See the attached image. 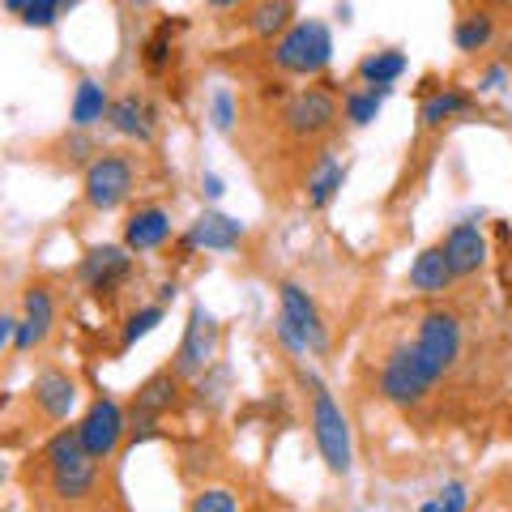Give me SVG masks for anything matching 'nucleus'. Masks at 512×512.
I'll list each match as a JSON object with an SVG mask.
<instances>
[{
    "instance_id": "f257e3e1",
    "label": "nucleus",
    "mask_w": 512,
    "mask_h": 512,
    "mask_svg": "<svg viewBox=\"0 0 512 512\" xmlns=\"http://www.w3.org/2000/svg\"><path fill=\"white\" fill-rule=\"evenodd\" d=\"M299 389L308 397V427H312V444L329 474L346 478L355 470V436H350L346 410L338 406V397L312 367H299Z\"/></svg>"
},
{
    "instance_id": "f03ea898",
    "label": "nucleus",
    "mask_w": 512,
    "mask_h": 512,
    "mask_svg": "<svg viewBox=\"0 0 512 512\" xmlns=\"http://www.w3.org/2000/svg\"><path fill=\"white\" fill-rule=\"evenodd\" d=\"M444 376L431 367L419 350H414V342L410 346H397L389 359L380 363V376H376V389H380V397L389 406H397V410H410V406H423L427 402V393L436 389Z\"/></svg>"
},
{
    "instance_id": "7ed1b4c3",
    "label": "nucleus",
    "mask_w": 512,
    "mask_h": 512,
    "mask_svg": "<svg viewBox=\"0 0 512 512\" xmlns=\"http://www.w3.org/2000/svg\"><path fill=\"white\" fill-rule=\"evenodd\" d=\"M137 188V163L133 154H120V150H103L94 154V163L82 171V201L90 210L111 214L133 197Z\"/></svg>"
},
{
    "instance_id": "20e7f679",
    "label": "nucleus",
    "mask_w": 512,
    "mask_h": 512,
    "mask_svg": "<svg viewBox=\"0 0 512 512\" xmlns=\"http://www.w3.org/2000/svg\"><path fill=\"white\" fill-rule=\"evenodd\" d=\"M329 60H333V35H329V26L316 22V18L295 22L286 35L274 39V64L282 73H291V77L325 73Z\"/></svg>"
},
{
    "instance_id": "39448f33",
    "label": "nucleus",
    "mask_w": 512,
    "mask_h": 512,
    "mask_svg": "<svg viewBox=\"0 0 512 512\" xmlns=\"http://www.w3.org/2000/svg\"><path fill=\"white\" fill-rule=\"evenodd\" d=\"M218 342H222V329H218L214 312L205 308V303H192L188 320H184V333H180V346H175V355H171V372L184 384H192L218 359Z\"/></svg>"
},
{
    "instance_id": "423d86ee",
    "label": "nucleus",
    "mask_w": 512,
    "mask_h": 512,
    "mask_svg": "<svg viewBox=\"0 0 512 512\" xmlns=\"http://www.w3.org/2000/svg\"><path fill=\"white\" fill-rule=\"evenodd\" d=\"M414 350L436 367L440 376H448L461 363V350H466V329H461V316L448 308H431L423 312L419 329H414Z\"/></svg>"
},
{
    "instance_id": "0eeeda50",
    "label": "nucleus",
    "mask_w": 512,
    "mask_h": 512,
    "mask_svg": "<svg viewBox=\"0 0 512 512\" xmlns=\"http://www.w3.org/2000/svg\"><path fill=\"white\" fill-rule=\"evenodd\" d=\"M77 436H82V448L94 461H111L128 440V410L116 397H94L86 414L77 419Z\"/></svg>"
},
{
    "instance_id": "6e6552de",
    "label": "nucleus",
    "mask_w": 512,
    "mask_h": 512,
    "mask_svg": "<svg viewBox=\"0 0 512 512\" xmlns=\"http://www.w3.org/2000/svg\"><path fill=\"white\" fill-rule=\"evenodd\" d=\"M338 94L325 90V86H308L291 94V103L282 107V128L291 133L295 141H312V137H325L333 124H338Z\"/></svg>"
},
{
    "instance_id": "1a4fd4ad",
    "label": "nucleus",
    "mask_w": 512,
    "mask_h": 512,
    "mask_svg": "<svg viewBox=\"0 0 512 512\" xmlns=\"http://www.w3.org/2000/svg\"><path fill=\"white\" fill-rule=\"evenodd\" d=\"M128 278H133V252L124 244H94L77 265V282L94 295H116Z\"/></svg>"
},
{
    "instance_id": "9d476101",
    "label": "nucleus",
    "mask_w": 512,
    "mask_h": 512,
    "mask_svg": "<svg viewBox=\"0 0 512 512\" xmlns=\"http://www.w3.org/2000/svg\"><path fill=\"white\" fill-rule=\"evenodd\" d=\"M56 329V295L47 282H30L22 291V316H18V333H13V350L30 355L39 350Z\"/></svg>"
},
{
    "instance_id": "9b49d317",
    "label": "nucleus",
    "mask_w": 512,
    "mask_h": 512,
    "mask_svg": "<svg viewBox=\"0 0 512 512\" xmlns=\"http://www.w3.org/2000/svg\"><path fill=\"white\" fill-rule=\"evenodd\" d=\"M278 312L291 320V325L303 333V342H308L312 355H329V325H325V312H320V303L303 291L299 282H278Z\"/></svg>"
},
{
    "instance_id": "f8f14e48",
    "label": "nucleus",
    "mask_w": 512,
    "mask_h": 512,
    "mask_svg": "<svg viewBox=\"0 0 512 512\" xmlns=\"http://www.w3.org/2000/svg\"><path fill=\"white\" fill-rule=\"evenodd\" d=\"M30 402H35V410L47 423H69V414L82 402V384L64 367H43L35 384H30Z\"/></svg>"
},
{
    "instance_id": "ddd939ff",
    "label": "nucleus",
    "mask_w": 512,
    "mask_h": 512,
    "mask_svg": "<svg viewBox=\"0 0 512 512\" xmlns=\"http://www.w3.org/2000/svg\"><path fill=\"white\" fill-rule=\"evenodd\" d=\"M107 128L124 141H137V146H150L154 133H158V107L137 90H124L111 99L107 111Z\"/></svg>"
},
{
    "instance_id": "4468645a",
    "label": "nucleus",
    "mask_w": 512,
    "mask_h": 512,
    "mask_svg": "<svg viewBox=\"0 0 512 512\" xmlns=\"http://www.w3.org/2000/svg\"><path fill=\"white\" fill-rule=\"evenodd\" d=\"M184 402V380L163 367V372H154L141 380V389L133 393V402H128V419H158L163 423L171 410H180Z\"/></svg>"
},
{
    "instance_id": "2eb2a0df",
    "label": "nucleus",
    "mask_w": 512,
    "mask_h": 512,
    "mask_svg": "<svg viewBox=\"0 0 512 512\" xmlns=\"http://www.w3.org/2000/svg\"><path fill=\"white\" fill-rule=\"evenodd\" d=\"M99 478H103V461L94 457H77L73 466L47 470V495L60 504H86L99 495Z\"/></svg>"
},
{
    "instance_id": "dca6fc26",
    "label": "nucleus",
    "mask_w": 512,
    "mask_h": 512,
    "mask_svg": "<svg viewBox=\"0 0 512 512\" xmlns=\"http://www.w3.org/2000/svg\"><path fill=\"white\" fill-rule=\"evenodd\" d=\"M440 248L457 278H474L478 269L491 261V244H487V235L478 231V222H457V227L440 239Z\"/></svg>"
},
{
    "instance_id": "f3484780",
    "label": "nucleus",
    "mask_w": 512,
    "mask_h": 512,
    "mask_svg": "<svg viewBox=\"0 0 512 512\" xmlns=\"http://www.w3.org/2000/svg\"><path fill=\"white\" fill-rule=\"evenodd\" d=\"M184 235L192 239V248H197V252H235L239 244H244L248 227L239 218L222 214V210H201L197 218L188 222Z\"/></svg>"
},
{
    "instance_id": "a211bd4d",
    "label": "nucleus",
    "mask_w": 512,
    "mask_h": 512,
    "mask_svg": "<svg viewBox=\"0 0 512 512\" xmlns=\"http://www.w3.org/2000/svg\"><path fill=\"white\" fill-rule=\"evenodd\" d=\"M171 235H175V227H171V214L163 210V205H141V210H133L124 222V248L133 256L167 248Z\"/></svg>"
},
{
    "instance_id": "6ab92c4d",
    "label": "nucleus",
    "mask_w": 512,
    "mask_h": 512,
    "mask_svg": "<svg viewBox=\"0 0 512 512\" xmlns=\"http://www.w3.org/2000/svg\"><path fill=\"white\" fill-rule=\"evenodd\" d=\"M453 282H457V274H453V265H448V256H444L440 244L423 248V252L410 261V269H406V286H410L414 295H427V299L444 295Z\"/></svg>"
},
{
    "instance_id": "aec40b11",
    "label": "nucleus",
    "mask_w": 512,
    "mask_h": 512,
    "mask_svg": "<svg viewBox=\"0 0 512 512\" xmlns=\"http://www.w3.org/2000/svg\"><path fill=\"white\" fill-rule=\"evenodd\" d=\"M342 184H346V163H338L329 150L316 154V163L308 167V188H303L308 210H329L333 197L342 192Z\"/></svg>"
},
{
    "instance_id": "412c9836",
    "label": "nucleus",
    "mask_w": 512,
    "mask_h": 512,
    "mask_svg": "<svg viewBox=\"0 0 512 512\" xmlns=\"http://www.w3.org/2000/svg\"><path fill=\"white\" fill-rule=\"evenodd\" d=\"M111 111V94L103 82H94V77H82V82L73 86V103H69V124L90 133L94 124H103Z\"/></svg>"
},
{
    "instance_id": "4be33fe9",
    "label": "nucleus",
    "mask_w": 512,
    "mask_h": 512,
    "mask_svg": "<svg viewBox=\"0 0 512 512\" xmlns=\"http://www.w3.org/2000/svg\"><path fill=\"white\" fill-rule=\"evenodd\" d=\"M474 111V99L466 90H457V86H440L436 94H427L423 107H419V124L423 128H440L448 120H457V116H470Z\"/></svg>"
},
{
    "instance_id": "5701e85b",
    "label": "nucleus",
    "mask_w": 512,
    "mask_h": 512,
    "mask_svg": "<svg viewBox=\"0 0 512 512\" xmlns=\"http://www.w3.org/2000/svg\"><path fill=\"white\" fill-rule=\"evenodd\" d=\"M291 26H295V0H256V5L248 9V30L256 39L274 43Z\"/></svg>"
},
{
    "instance_id": "b1692460",
    "label": "nucleus",
    "mask_w": 512,
    "mask_h": 512,
    "mask_svg": "<svg viewBox=\"0 0 512 512\" xmlns=\"http://www.w3.org/2000/svg\"><path fill=\"white\" fill-rule=\"evenodd\" d=\"M495 39V18L487 9H470V13H461L457 26H453V43H457V52H466V56H478V52H487Z\"/></svg>"
},
{
    "instance_id": "393cba45",
    "label": "nucleus",
    "mask_w": 512,
    "mask_h": 512,
    "mask_svg": "<svg viewBox=\"0 0 512 512\" xmlns=\"http://www.w3.org/2000/svg\"><path fill=\"white\" fill-rule=\"evenodd\" d=\"M389 94H393V86H355V90H346L342 94V116H346V124L367 128V124L380 116V107H384Z\"/></svg>"
},
{
    "instance_id": "a878e982",
    "label": "nucleus",
    "mask_w": 512,
    "mask_h": 512,
    "mask_svg": "<svg viewBox=\"0 0 512 512\" xmlns=\"http://www.w3.org/2000/svg\"><path fill=\"white\" fill-rule=\"evenodd\" d=\"M359 82L363 86H393L397 77L406 73V52H397V47H380V52H367L359 60Z\"/></svg>"
},
{
    "instance_id": "bb28decb",
    "label": "nucleus",
    "mask_w": 512,
    "mask_h": 512,
    "mask_svg": "<svg viewBox=\"0 0 512 512\" xmlns=\"http://www.w3.org/2000/svg\"><path fill=\"white\" fill-rule=\"evenodd\" d=\"M227 393H231V367L218 363V359L192 380V402L201 410H222L227 406Z\"/></svg>"
},
{
    "instance_id": "cd10ccee",
    "label": "nucleus",
    "mask_w": 512,
    "mask_h": 512,
    "mask_svg": "<svg viewBox=\"0 0 512 512\" xmlns=\"http://www.w3.org/2000/svg\"><path fill=\"white\" fill-rule=\"evenodd\" d=\"M77 457H90L86 448H82V436H77V423H73V427H56L52 436L43 440V453H39L43 470H60V466H73Z\"/></svg>"
},
{
    "instance_id": "c85d7f7f",
    "label": "nucleus",
    "mask_w": 512,
    "mask_h": 512,
    "mask_svg": "<svg viewBox=\"0 0 512 512\" xmlns=\"http://www.w3.org/2000/svg\"><path fill=\"white\" fill-rule=\"evenodd\" d=\"M167 320V308L163 303H141V308H133L124 316V329H120V350H133L141 338H150V333Z\"/></svg>"
},
{
    "instance_id": "c756f323",
    "label": "nucleus",
    "mask_w": 512,
    "mask_h": 512,
    "mask_svg": "<svg viewBox=\"0 0 512 512\" xmlns=\"http://www.w3.org/2000/svg\"><path fill=\"white\" fill-rule=\"evenodd\" d=\"M175 30H180V22H175V26L163 22V26H158L154 35L146 39V47H141V60H146L150 73H163L167 64H171V35H175Z\"/></svg>"
},
{
    "instance_id": "7c9ffc66",
    "label": "nucleus",
    "mask_w": 512,
    "mask_h": 512,
    "mask_svg": "<svg viewBox=\"0 0 512 512\" xmlns=\"http://www.w3.org/2000/svg\"><path fill=\"white\" fill-rule=\"evenodd\" d=\"M205 116H210V124L218 128V133H231L235 120H239L235 94H231L227 86H214V90H210V103H205Z\"/></svg>"
},
{
    "instance_id": "2f4dec72",
    "label": "nucleus",
    "mask_w": 512,
    "mask_h": 512,
    "mask_svg": "<svg viewBox=\"0 0 512 512\" xmlns=\"http://www.w3.org/2000/svg\"><path fill=\"white\" fill-rule=\"evenodd\" d=\"M466 508H470V487L453 478V483H444L431 500H423L419 512H466Z\"/></svg>"
},
{
    "instance_id": "473e14b6",
    "label": "nucleus",
    "mask_w": 512,
    "mask_h": 512,
    "mask_svg": "<svg viewBox=\"0 0 512 512\" xmlns=\"http://www.w3.org/2000/svg\"><path fill=\"white\" fill-rule=\"evenodd\" d=\"M188 512H239V500H235L231 487H201L192 495Z\"/></svg>"
},
{
    "instance_id": "72a5a7b5",
    "label": "nucleus",
    "mask_w": 512,
    "mask_h": 512,
    "mask_svg": "<svg viewBox=\"0 0 512 512\" xmlns=\"http://www.w3.org/2000/svg\"><path fill=\"white\" fill-rule=\"evenodd\" d=\"M60 18H64V0H30L22 9V22L30 30H52Z\"/></svg>"
},
{
    "instance_id": "f704fd0d",
    "label": "nucleus",
    "mask_w": 512,
    "mask_h": 512,
    "mask_svg": "<svg viewBox=\"0 0 512 512\" xmlns=\"http://www.w3.org/2000/svg\"><path fill=\"white\" fill-rule=\"evenodd\" d=\"M90 154H99L94 150V137L90 133H82V128H73V137H64V158H69V163H94Z\"/></svg>"
},
{
    "instance_id": "c9c22d12",
    "label": "nucleus",
    "mask_w": 512,
    "mask_h": 512,
    "mask_svg": "<svg viewBox=\"0 0 512 512\" xmlns=\"http://www.w3.org/2000/svg\"><path fill=\"white\" fill-rule=\"evenodd\" d=\"M274 333H278V342H282L286 350H291V355H295V359H303V355H312V350H308V342H303V333H299V329H295V325H291V320H286L282 312L274 316Z\"/></svg>"
},
{
    "instance_id": "e433bc0d",
    "label": "nucleus",
    "mask_w": 512,
    "mask_h": 512,
    "mask_svg": "<svg viewBox=\"0 0 512 512\" xmlns=\"http://www.w3.org/2000/svg\"><path fill=\"white\" fill-rule=\"evenodd\" d=\"M508 86V64H491V69L478 77V94H500Z\"/></svg>"
},
{
    "instance_id": "4c0bfd02",
    "label": "nucleus",
    "mask_w": 512,
    "mask_h": 512,
    "mask_svg": "<svg viewBox=\"0 0 512 512\" xmlns=\"http://www.w3.org/2000/svg\"><path fill=\"white\" fill-rule=\"evenodd\" d=\"M13 333H18V320H13L5 308H0V355L13 346Z\"/></svg>"
},
{
    "instance_id": "58836bf2",
    "label": "nucleus",
    "mask_w": 512,
    "mask_h": 512,
    "mask_svg": "<svg viewBox=\"0 0 512 512\" xmlns=\"http://www.w3.org/2000/svg\"><path fill=\"white\" fill-rule=\"evenodd\" d=\"M201 192H205V197H210V201H222V192H227V184H222L218 175L210 171V175H201Z\"/></svg>"
},
{
    "instance_id": "ea45409f",
    "label": "nucleus",
    "mask_w": 512,
    "mask_h": 512,
    "mask_svg": "<svg viewBox=\"0 0 512 512\" xmlns=\"http://www.w3.org/2000/svg\"><path fill=\"white\" fill-rule=\"evenodd\" d=\"M175 295H180V282L167 278V282H158V299L154 303H163V308H167V303H175Z\"/></svg>"
},
{
    "instance_id": "a19ab883",
    "label": "nucleus",
    "mask_w": 512,
    "mask_h": 512,
    "mask_svg": "<svg viewBox=\"0 0 512 512\" xmlns=\"http://www.w3.org/2000/svg\"><path fill=\"white\" fill-rule=\"evenodd\" d=\"M0 5H5V9H9V13H18V18H22V9H26V5H30V0H0Z\"/></svg>"
},
{
    "instance_id": "79ce46f5",
    "label": "nucleus",
    "mask_w": 512,
    "mask_h": 512,
    "mask_svg": "<svg viewBox=\"0 0 512 512\" xmlns=\"http://www.w3.org/2000/svg\"><path fill=\"white\" fill-rule=\"evenodd\" d=\"M205 5L218 9V13H227V9H235V5H239V0H205Z\"/></svg>"
},
{
    "instance_id": "37998d69",
    "label": "nucleus",
    "mask_w": 512,
    "mask_h": 512,
    "mask_svg": "<svg viewBox=\"0 0 512 512\" xmlns=\"http://www.w3.org/2000/svg\"><path fill=\"white\" fill-rule=\"evenodd\" d=\"M0 483H5V457H0Z\"/></svg>"
},
{
    "instance_id": "c03bdc74",
    "label": "nucleus",
    "mask_w": 512,
    "mask_h": 512,
    "mask_svg": "<svg viewBox=\"0 0 512 512\" xmlns=\"http://www.w3.org/2000/svg\"><path fill=\"white\" fill-rule=\"evenodd\" d=\"M133 5H141V9H146V5H150V0H133Z\"/></svg>"
}]
</instances>
